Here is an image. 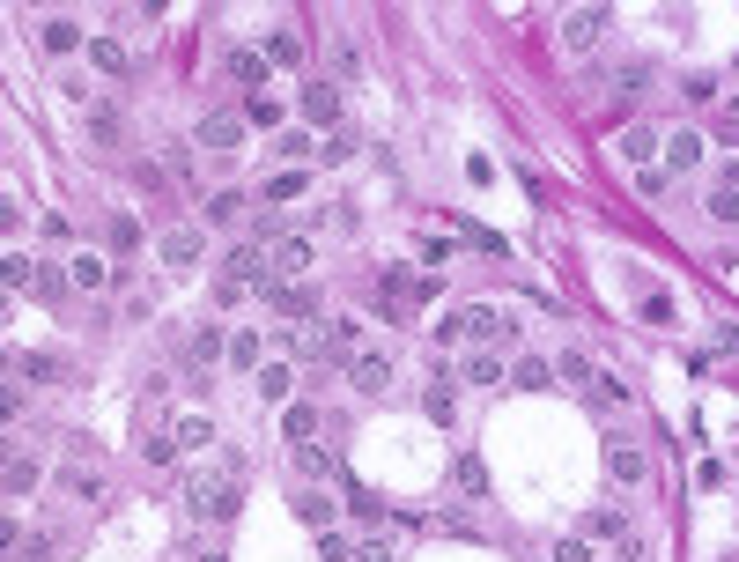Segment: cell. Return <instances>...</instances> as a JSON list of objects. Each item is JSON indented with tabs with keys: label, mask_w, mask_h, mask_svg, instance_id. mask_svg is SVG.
<instances>
[{
	"label": "cell",
	"mask_w": 739,
	"mask_h": 562,
	"mask_svg": "<svg viewBox=\"0 0 739 562\" xmlns=\"http://www.w3.org/2000/svg\"><path fill=\"white\" fill-rule=\"evenodd\" d=\"M429 333H437V341H473V348H488V341L510 348V341H518V326H510L496 304H466V311H451L444 326H429Z\"/></svg>",
	"instance_id": "1"
},
{
	"label": "cell",
	"mask_w": 739,
	"mask_h": 562,
	"mask_svg": "<svg viewBox=\"0 0 739 562\" xmlns=\"http://www.w3.org/2000/svg\"><path fill=\"white\" fill-rule=\"evenodd\" d=\"M185 511L193 518H237L244 511V474H230V466L222 474H193L185 481Z\"/></svg>",
	"instance_id": "2"
},
{
	"label": "cell",
	"mask_w": 739,
	"mask_h": 562,
	"mask_svg": "<svg viewBox=\"0 0 739 562\" xmlns=\"http://www.w3.org/2000/svg\"><path fill=\"white\" fill-rule=\"evenodd\" d=\"M222 281H244V289H267V281H274V252L259 245V237H252V245H237L230 259H222Z\"/></svg>",
	"instance_id": "3"
},
{
	"label": "cell",
	"mask_w": 739,
	"mask_h": 562,
	"mask_svg": "<svg viewBox=\"0 0 739 562\" xmlns=\"http://www.w3.org/2000/svg\"><path fill=\"white\" fill-rule=\"evenodd\" d=\"M259 296H267V311L296 318V326H311V318H318V296H311V289H296V281H267Z\"/></svg>",
	"instance_id": "4"
},
{
	"label": "cell",
	"mask_w": 739,
	"mask_h": 562,
	"mask_svg": "<svg viewBox=\"0 0 739 562\" xmlns=\"http://www.w3.org/2000/svg\"><path fill=\"white\" fill-rule=\"evenodd\" d=\"M599 30H606V8H570V15H562V45H570V52H592Z\"/></svg>",
	"instance_id": "5"
},
{
	"label": "cell",
	"mask_w": 739,
	"mask_h": 562,
	"mask_svg": "<svg viewBox=\"0 0 739 562\" xmlns=\"http://www.w3.org/2000/svg\"><path fill=\"white\" fill-rule=\"evenodd\" d=\"M614 148H621V163H629V171H658L651 156H658V148H666V141H658L651 126H621V141H614Z\"/></svg>",
	"instance_id": "6"
},
{
	"label": "cell",
	"mask_w": 739,
	"mask_h": 562,
	"mask_svg": "<svg viewBox=\"0 0 739 562\" xmlns=\"http://www.w3.org/2000/svg\"><path fill=\"white\" fill-rule=\"evenodd\" d=\"M237 141H244V119H237V111H207V119H200V148H215V156H230Z\"/></svg>",
	"instance_id": "7"
},
{
	"label": "cell",
	"mask_w": 739,
	"mask_h": 562,
	"mask_svg": "<svg viewBox=\"0 0 739 562\" xmlns=\"http://www.w3.org/2000/svg\"><path fill=\"white\" fill-rule=\"evenodd\" d=\"M274 281H296L303 267H311V245H303V237H274Z\"/></svg>",
	"instance_id": "8"
},
{
	"label": "cell",
	"mask_w": 739,
	"mask_h": 562,
	"mask_svg": "<svg viewBox=\"0 0 739 562\" xmlns=\"http://www.w3.org/2000/svg\"><path fill=\"white\" fill-rule=\"evenodd\" d=\"M230 82H244L259 97V89H267V52H252V45H237L230 52Z\"/></svg>",
	"instance_id": "9"
},
{
	"label": "cell",
	"mask_w": 739,
	"mask_h": 562,
	"mask_svg": "<svg viewBox=\"0 0 739 562\" xmlns=\"http://www.w3.org/2000/svg\"><path fill=\"white\" fill-rule=\"evenodd\" d=\"M303 119H311V126H333V119H340V89H333V82H311V89H303Z\"/></svg>",
	"instance_id": "10"
},
{
	"label": "cell",
	"mask_w": 739,
	"mask_h": 562,
	"mask_svg": "<svg viewBox=\"0 0 739 562\" xmlns=\"http://www.w3.org/2000/svg\"><path fill=\"white\" fill-rule=\"evenodd\" d=\"M67 281H74V289H82V296H97L104 281H111V267H104L97 252H74V259H67Z\"/></svg>",
	"instance_id": "11"
},
{
	"label": "cell",
	"mask_w": 739,
	"mask_h": 562,
	"mask_svg": "<svg viewBox=\"0 0 739 562\" xmlns=\"http://www.w3.org/2000/svg\"><path fill=\"white\" fill-rule=\"evenodd\" d=\"M326 355H370L363 348V318H326Z\"/></svg>",
	"instance_id": "12"
},
{
	"label": "cell",
	"mask_w": 739,
	"mask_h": 562,
	"mask_svg": "<svg viewBox=\"0 0 739 562\" xmlns=\"http://www.w3.org/2000/svg\"><path fill=\"white\" fill-rule=\"evenodd\" d=\"M89 67H104V74H134V52H126L119 37H89Z\"/></svg>",
	"instance_id": "13"
},
{
	"label": "cell",
	"mask_w": 739,
	"mask_h": 562,
	"mask_svg": "<svg viewBox=\"0 0 739 562\" xmlns=\"http://www.w3.org/2000/svg\"><path fill=\"white\" fill-rule=\"evenodd\" d=\"M510 385H518V392H547V385H555V363H540V355H518V363H510Z\"/></svg>",
	"instance_id": "14"
},
{
	"label": "cell",
	"mask_w": 739,
	"mask_h": 562,
	"mask_svg": "<svg viewBox=\"0 0 739 562\" xmlns=\"http://www.w3.org/2000/svg\"><path fill=\"white\" fill-rule=\"evenodd\" d=\"M281 429H289V444H311L318 437V407L311 400H289V407H281Z\"/></svg>",
	"instance_id": "15"
},
{
	"label": "cell",
	"mask_w": 739,
	"mask_h": 562,
	"mask_svg": "<svg viewBox=\"0 0 739 562\" xmlns=\"http://www.w3.org/2000/svg\"><path fill=\"white\" fill-rule=\"evenodd\" d=\"M252 392H259V400H267V407H289L296 378H289V370H281V363H267V370H259V378H252Z\"/></svg>",
	"instance_id": "16"
},
{
	"label": "cell",
	"mask_w": 739,
	"mask_h": 562,
	"mask_svg": "<svg viewBox=\"0 0 739 562\" xmlns=\"http://www.w3.org/2000/svg\"><path fill=\"white\" fill-rule=\"evenodd\" d=\"M466 385H503V355L496 348H473L466 355Z\"/></svg>",
	"instance_id": "17"
},
{
	"label": "cell",
	"mask_w": 739,
	"mask_h": 562,
	"mask_svg": "<svg viewBox=\"0 0 739 562\" xmlns=\"http://www.w3.org/2000/svg\"><path fill=\"white\" fill-rule=\"evenodd\" d=\"M392 385V363L385 355H355V392H385Z\"/></svg>",
	"instance_id": "18"
},
{
	"label": "cell",
	"mask_w": 739,
	"mask_h": 562,
	"mask_svg": "<svg viewBox=\"0 0 739 562\" xmlns=\"http://www.w3.org/2000/svg\"><path fill=\"white\" fill-rule=\"evenodd\" d=\"M170 437H178V452H207V444H215V422H207V415H185Z\"/></svg>",
	"instance_id": "19"
},
{
	"label": "cell",
	"mask_w": 739,
	"mask_h": 562,
	"mask_svg": "<svg viewBox=\"0 0 739 562\" xmlns=\"http://www.w3.org/2000/svg\"><path fill=\"white\" fill-rule=\"evenodd\" d=\"M606 474H621V481H643V452H636V444H606Z\"/></svg>",
	"instance_id": "20"
},
{
	"label": "cell",
	"mask_w": 739,
	"mask_h": 562,
	"mask_svg": "<svg viewBox=\"0 0 739 562\" xmlns=\"http://www.w3.org/2000/svg\"><path fill=\"white\" fill-rule=\"evenodd\" d=\"M666 163L673 171H695L703 163V134H666Z\"/></svg>",
	"instance_id": "21"
},
{
	"label": "cell",
	"mask_w": 739,
	"mask_h": 562,
	"mask_svg": "<svg viewBox=\"0 0 739 562\" xmlns=\"http://www.w3.org/2000/svg\"><path fill=\"white\" fill-rule=\"evenodd\" d=\"M710 215H717V222H739V163L725 171V185L710 193Z\"/></svg>",
	"instance_id": "22"
},
{
	"label": "cell",
	"mask_w": 739,
	"mask_h": 562,
	"mask_svg": "<svg viewBox=\"0 0 739 562\" xmlns=\"http://www.w3.org/2000/svg\"><path fill=\"white\" fill-rule=\"evenodd\" d=\"M296 518H303V526H318V533H333V503L318 496V489H303V496H296Z\"/></svg>",
	"instance_id": "23"
},
{
	"label": "cell",
	"mask_w": 739,
	"mask_h": 562,
	"mask_svg": "<svg viewBox=\"0 0 739 562\" xmlns=\"http://www.w3.org/2000/svg\"><path fill=\"white\" fill-rule=\"evenodd\" d=\"M163 259H170V267H193V259H200V230H170L163 237Z\"/></svg>",
	"instance_id": "24"
},
{
	"label": "cell",
	"mask_w": 739,
	"mask_h": 562,
	"mask_svg": "<svg viewBox=\"0 0 739 562\" xmlns=\"http://www.w3.org/2000/svg\"><path fill=\"white\" fill-rule=\"evenodd\" d=\"M185 355H193L200 370H207V363H230V341H222V333L207 326V333H193V348H185Z\"/></svg>",
	"instance_id": "25"
},
{
	"label": "cell",
	"mask_w": 739,
	"mask_h": 562,
	"mask_svg": "<svg viewBox=\"0 0 739 562\" xmlns=\"http://www.w3.org/2000/svg\"><path fill=\"white\" fill-rule=\"evenodd\" d=\"M422 415L437 422V429H451V422H459V400H451L444 385H429V392H422Z\"/></svg>",
	"instance_id": "26"
},
{
	"label": "cell",
	"mask_w": 739,
	"mask_h": 562,
	"mask_svg": "<svg viewBox=\"0 0 739 562\" xmlns=\"http://www.w3.org/2000/svg\"><path fill=\"white\" fill-rule=\"evenodd\" d=\"M15 378H30V385H45V378H60V355H15Z\"/></svg>",
	"instance_id": "27"
},
{
	"label": "cell",
	"mask_w": 739,
	"mask_h": 562,
	"mask_svg": "<svg viewBox=\"0 0 739 562\" xmlns=\"http://www.w3.org/2000/svg\"><path fill=\"white\" fill-rule=\"evenodd\" d=\"M60 489H67L74 503H89V496H97V466H82V459H74L67 474H60Z\"/></svg>",
	"instance_id": "28"
},
{
	"label": "cell",
	"mask_w": 739,
	"mask_h": 562,
	"mask_svg": "<svg viewBox=\"0 0 739 562\" xmlns=\"http://www.w3.org/2000/svg\"><path fill=\"white\" fill-rule=\"evenodd\" d=\"M0 281H8V289H37V259L8 252V259H0Z\"/></svg>",
	"instance_id": "29"
},
{
	"label": "cell",
	"mask_w": 739,
	"mask_h": 562,
	"mask_svg": "<svg viewBox=\"0 0 739 562\" xmlns=\"http://www.w3.org/2000/svg\"><path fill=\"white\" fill-rule=\"evenodd\" d=\"M296 474H303V481H326V474H333V459L318 452V444H296Z\"/></svg>",
	"instance_id": "30"
},
{
	"label": "cell",
	"mask_w": 739,
	"mask_h": 562,
	"mask_svg": "<svg viewBox=\"0 0 739 562\" xmlns=\"http://www.w3.org/2000/svg\"><path fill=\"white\" fill-rule=\"evenodd\" d=\"M244 126H281V104L259 89V97H244Z\"/></svg>",
	"instance_id": "31"
},
{
	"label": "cell",
	"mask_w": 739,
	"mask_h": 562,
	"mask_svg": "<svg viewBox=\"0 0 739 562\" xmlns=\"http://www.w3.org/2000/svg\"><path fill=\"white\" fill-rule=\"evenodd\" d=\"M74 45H82V30H74L67 15H52V23H45V52H74Z\"/></svg>",
	"instance_id": "32"
},
{
	"label": "cell",
	"mask_w": 739,
	"mask_h": 562,
	"mask_svg": "<svg viewBox=\"0 0 739 562\" xmlns=\"http://www.w3.org/2000/svg\"><path fill=\"white\" fill-rule=\"evenodd\" d=\"M296 60H303V45H296L289 30H274L267 37V67H296Z\"/></svg>",
	"instance_id": "33"
},
{
	"label": "cell",
	"mask_w": 739,
	"mask_h": 562,
	"mask_svg": "<svg viewBox=\"0 0 739 562\" xmlns=\"http://www.w3.org/2000/svg\"><path fill=\"white\" fill-rule=\"evenodd\" d=\"M230 363H237V370H259V333H252V326L230 333Z\"/></svg>",
	"instance_id": "34"
},
{
	"label": "cell",
	"mask_w": 739,
	"mask_h": 562,
	"mask_svg": "<svg viewBox=\"0 0 739 562\" xmlns=\"http://www.w3.org/2000/svg\"><path fill=\"white\" fill-rule=\"evenodd\" d=\"M0 481H8V496H30L37 489V459H8V474H0Z\"/></svg>",
	"instance_id": "35"
},
{
	"label": "cell",
	"mask_w": 739,
	"mask_h": 562,
	"mask_svg": "<svg viewBox=\"0 0 739 562\" xmlns=\"http://www.w3.org/2000/svg\"><path fill=\"white\" fill-rule=\"evenodd\" d=\"M459 489H466V496H488V466L473 459V452H459Z\"/></svg>",
	"instance_id": "36"
},
{
	"label": "cell",
	"mask_w": 739,
	"mask_h": 562,
	"mask_svg": "<svg viewBox=\"0 0 739 562\" xmlns=\"http://www.w3.org/2000/svg\"><path fill=\"white\" fill-rule=\"evenodd\" d=\"M584 533H592V540H629V526H621V511H592V518H584Z\"/></svg>",
	"instance_id": "37"
},
{
	"label": "cell",
	"mask_w": 739,
	"mask_h": 562,
	"mask_svg": "<svg viewBox=\"0 0 739 562\" xmlns=\"http://www.w3.org/2000/svg\"><path fill=\"white\" fill-rule=\"evenodd\" d=\"M303 185H311L303 171H281V178L267 185V208H281V200H303Z\"/></svg>",
	"instance_id": "38"
},
{
	"label": "cell",
	"mask_w": 739,
	"mask_h": 562,
	"mask_svg": "<svg viewBox=\"0 0 739 562\" xmlns=\"http://www.w3.org/2000/svg\"><path fill=\"white\" fill-rule=\"evenodd\" d=\"M104 237H111V252H134V245H141V222H134V215H111Z\"/></svg>",
	"instance_id": "39"
},
{
	"label": "cell",
	"mask_w": 739,
	"mask_h": 562,
	"mask_svg": "<svg viewBox=\"0 0 739 562\" xmlns=\"http://www.w3.org/2000/svg\"><path fill=\"white\" fill-rule=\"evenodd\" d=\"M318 555H326V562H355V540L348 533H318Z\"/></svg>",
	"instance_id": "40"
},
{
	"label": "cell",
	"mask_w": 739,
	"mask_h": 562,
	"mask_svg": "<svg viewBox=\"0 0 739 562\" xmlns=\"http://www.w3.org/2000/svg\"><path fill=\"white\" fill-rule=\"evenodd\" d=\"M355 148H363V141H355V134H348V126H340V134H333L326 148H318V156H326V163H348V156H355Z\"/></svg>",
	"instance_id": "41"
},
{
	"label": "cell",
	"mask_w": 739,
	"mask_h": 562,
	"mask_svg": "<svg viewBox=\"0 0 739 562\" xmlns=\"http://www.w3.org/2000/svg\"><path fill=\"white\" fill-rule=\"evenodd\" d=\"M141 459H148V466H170V459H178V437H148Z\"/></svg>",
	"instance_id": "42"
},
{
	"label": "cell",
	"mask_w": 739,
	"mask_h": 562,
	"mask_svg": "<svg viewBox=\"0 0 739 562\" xmlns=\"http://www.w3.org/2000/svg\"><path fill=\"white\" fill-rule=\"evenodd\" d=\"M274 148H281V156H289V163H303V156H318V141H311V134H281Z\"/></svg>",
	"instance_id": "43"
},
{
	"label": "cell",
	"mask_w": 739,
	"mask_h": 562,
	"mask_svg": "<svg viewBox=\"0 0 739 562\" xmlns=\"http://www.w3.org/2000/svg\"><path fill=\"white\" fill-rule=\"evenodd\" d=\"M555 562H592V540L570 533V540H555Z\"/></svg>",
	"instance_id": "44"
},
{
	"label": "cell",
	"mask_w": 739,
	"mask_h": 562,
	"mask_svg": "<svg viewBox=\"0 0 739 562\" xmlns=\"http://www.w3.org/2000/svg\"><path fill=\"white\" fill-rule=\"evenodd\" d=\"M237 208H244L237 193H215V200H207V222H237Z\"/></svg>",
	"instance_id": "45"
},
{
	"label": "cell",
	"mask_w": 739,
	"mask_h": 562,
	"mask_svg": "<svg viewBox=\"0 0 739 562\" xmlns=\"http://www.w3.org/2000/svg\"><path fill=\"white\" fill-rule=\"evenodd\" d=\"M562 378H570V385H592V378H599V370H592V363H584V355H562Z\"/></svg>",
	"instance_id": "46"
},
{
	"label": "cell",
	"mask_w": 739,
	"mask_h": 562,
	"mask_svg": "<svg viewBox=\"0 0 739 562\" xmlns=\"http://www.w3.org/2000/svg\"><path fill=\"white\" fill-rule=\"evenodd\" d=\"M45 548H52V540H45V533H30L23 548H15V562H45Z\"/></svg>",
	"instance_id": "47"
},
{
	"label": "cell",
	"mask_w": 739,
	"mask_h": 562,
	"mask_svg": "<svg viewBox=\"0 0 739 562\" xmlns=\"http://www.w3.org/2000/svg\"><path fill=\"white\" fill-rule=\"evenodd\" d=\"M355 562H392V548H385V540H363V548H355Z\"/></svg>",
	"instance_id": "48"
}]
</instances>
